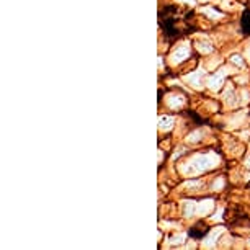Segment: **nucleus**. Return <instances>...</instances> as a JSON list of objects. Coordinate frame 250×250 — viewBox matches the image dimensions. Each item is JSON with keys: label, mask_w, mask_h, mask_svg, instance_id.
<instances>
[{"label": "nucleus", "mask_w": 250, "mask_h": 250, "mask_svg": "<svg viewBox=\"0 0 250 250\" xmlns=\"http://www.w3.org/2000/svg\"><path fill=\"white\" fill-rule=\"evenodd\" d=\"M214 165H216V159H213L211 155H196V157L191 159L190 162H188V165H185L182 170L187 173H196V172L214 167Z\"/></svg>", "instance_id": "nucleus-1"}, {"label": "nucleus", "mask_w": 250, "mask_h": 250, "mask_svg": "<svg viewBox=\"0 0 250 250\" xmlns=\"http://www.w3.org/2000/svg\"><path fill=\"white\" fill-rule=\"evenodd\" d=\"M228 74V70H223V72H218L216 75H213V77L209 79V82H208V87L211 88V90H219L221 87H223V82H224V75Z\"/></svg>", "instance_id": "nucleus-2"}, {"label": "nucleus", "mask_w": 250, "mask_h": 250, "mask_svg": "<svg viewBox=\"0 0 250 250\" xmlns=\"http://www.w3.org/2000/svg\"><path fill=\"white\" fill-rule=\"evenodd\" d=\"M213 200H203L200 203H196V214L200 216H205V214H209L211 209H213Z\"/></svg>", "instance_id": "nucleus-3"}, {"label": "nucleus", "mask_w": 250, "mask_h": 250, "mask_svg": "<svg viewBox=\"0 0 250 250\" xmlns=\"http://www.w3.org/2000/svg\"><path fill=\"white\" fill-rule=\"evenodd\" d=\"M188 54H190V49H188V46H183V48L177 49L175 53L172 54V62L173 64L182 62V61H185L188 58Z\"/></svg>", "instance_id": "nucleus-4"}, {"label": "nucleus", "mask_w": 250, "mask_h": 250, "mask_svg": "<svg viewBox=\"0 0 250 250\" xmlns=\"http://www.w3.org/2000/svg\"><path fill=\"white\" fill-rule=\"evenodd\" d=\"M201 75L203 72L201 70H196L195 74H190V75H187V80L191 83V85H195V87H200V80H201Z\"/></svg>", "instance_id": "nucleus-5"}, {"label": "nucleus", "mask_w": 250, "mask_h": 250, "mask_svg": "<svg viewBox=\"0 0 250 250\" xmlns=\"http://www.w3.org/2000/svg\"><path fill=\"white\" fill-rule=\"evenodd\" d=\"M221 232H223V229H216V230H213V232H211L209 237H206V240H205V245H208V247H213L214 242H216V239H218V235H219Z\"/></svg>", "instance_id": "nucleus-6"}, {"label": "nucleus", "mask_w": 250, "mask_h": 250, "mask_svg": "<svg viewBox=\"0 0 250 250\" xmlns=\"http://www.w3.org/2000/svg\"><path fill=\"white\" fill-rule=\"evenodd\" d=\"M160 129H170L173 126V118L172 116H162L160 118Z\"/></svg>", "instance_id": "nucleus-7"}, {"label": "nucleus", "mask_w": 250, "mask_h": 250, "mask_svg": "<svg viewBox=\"0 0 250 250\" xmlns=\"http://www.w3.org/2000/svg\"><path fill=\"white\" fill-rule=\"evenodd\" d=\"M167 103H168V106L177 108V106H180L182 103H183V98H182V95H172V97L167 100Z\"/></svg>", "instance_id": "nucleus-8"}, {"label": "nucleus", "mask_w": 250, "mask_h": 250, "mask_svg": "<svg viewBox=\"0 0 250 250\" xmlns=\"http://www.w3.org/2000/svg\"><path fill=\"white\" fill-rule=\"evenodd\" d=\"M185 214L187 216L196 214V203L195 201H187V205H185Z\"/></svg>", "instance_id": "nucleus-9"}, {"label": "nucleus", "mask_w": 250, "mask_h": 250, "mask_svg": "<svg viewBox=\"0 0 250 250\" xmlns=\"http://www.w3.org/2000/svg\"><path fill=\"white\" fill-rule=\"evenodd\" d=\"M203 13H208L211 18H219L221 15L218 12H214V10H211V8H203Z\"/></svg>", "instance_id": "nucleus-10"}, {"label": "nucleus", "mask_w": 250, "mask_h": 250, "mask_svg": "<svg viewBox=\"0 0 250 250\" xmlns=\"http://www.w3.org/2000/svg\"><path fill=\"white\" fill-rule=\"evenodd\" d=\"M232 62H234V64H237V65H244L242 59H240L239 56H232Z\"/></svg>", "instance_id": "nucleus-11"}, {"label": "nucleus", "mask_w": 250, "mask_h": 250, "mask_svg": "<svg viewBox=\"0 0 250 250\" xmlns=\"http://www.w3.org/2000/svg\"><path fill=\"white\" fill-rule=\"evenodd\" d=\"M223 185H224V182H223V180H216V183H214V190H221V188H223Z\"/></svg>", "instance_id": "nucleus-12"}, {"label": "nucleus", "mask_w": 250, "mask_h": 250, "mask_svg": "<svg viewBox=\"0 0 250 250\" xmlns=\"http://www.w3.org/2000/svg\"><path fill=\"white\" fill-rule=\"evenodd\" d=\"M245 167H249V168H250V157H249L247 160H245Z\"/></svg>", "instance_id": "nucleus-13"}, {"label": "nucleus", "mask_w": 250, "mask_h": 250, "mask_svg": "<svg viewBox=\"0 0 250 250\" xmlns=\"http://www.w3.org/2000/svg\"><path fill=\"white\" fill-rule=\"evenodd\" d=\"M183 2H188V3H195V0H183Z\"/></svg>", "instance_id": "nucleus-14"}]
</instances>
